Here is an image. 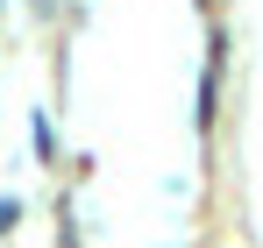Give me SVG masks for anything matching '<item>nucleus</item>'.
<instances>
[{"mask_svg":"<svg viewBox=\"0 0 263 248\" xmlns=\"http://www.w3.org/2000/svg\"><path fill=\"white\" fill-rule=\"evenodd\" d=\"M14 220H22V206H14V199H0V234H7Z\"/></svg>","mask_w":263,"mask_h":248,"instance_id":"f257e3e1","label":"nucleus"}]
</instances>
